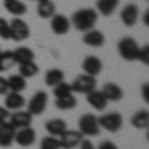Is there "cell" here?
Here are the masks:
<instances>
[{"label":"cell","mask_w":149,"mask_h":149,"mask_svg":"<svg viewBox=\"0 0 149 149\" xmlns=\"http://www.w3.org/2000/svg\"><path fill=\"white\" fill-rule=\"evenodd\" d=\"M34 2H42V0H34Z\"/></svg>","instance_id":"obj_40"},{"label":"cell","mask_w":149,"mask_h":149,"mask_svg":"<svg viewBox=\"0 0 149 149\" xmlns=\"http://www.w3.org/2000/svg\"><path fill=\"white\" fill-rule=\"evenodd\" d=\"M78 131H80L84 137H95V135H100V131H102V127L97 123V117L93 113H86L80 117V123H78Z\"/></svg>","instance_id":"obj_2"},{"label":"cell","mask_w":149,"mask_h":149,"mask_svg":"<svg viewBox=\"0 0 149 149\" xmlns=\"http://www.w3.org/2000/svg\"><path fill=\"white\" fill-rule=\"evenodd\" d=\"M56 14V4L52 0H42L38 2V16L40 18H52Z\"/></svg>","instance_id":"obj_26"},{"label":"cell","mask_w":149,"mask_h":149,"mask_svg":"<svg viewBox=\"0 0 149 149\" xmlns=\"http://www.w3.org/2000/svg\"><path fill=\"white\" fill-rule=\"evenodd\" d=\"M78 105V100L74 97V93L70 95H62V97H56V107L62 109V111H68V109H74Z\"/></svg>","instance_id":"obj_27"},{"label":"cell","mask_w":149,"mask_h":149,"mask_svg":"<svg viewBox=\"0 0 149 149\" xmlns=\"http://www.w3.org/2000/svg\"><path fill=\"white\" fill-rule=\"evenodd\" d=\"M119 16H121V22L125 24L127 28L135 26V24H137V18H139V8H137V4H125Z\"/></svg>","instance_id":"obj_12"},{"label":"cell","mask_w":149,"mask_h":149,"mask_svg":"<svg viewBox=\"0 0 149 149\" xmlns=\"http://www.w3.org/2000/svg\"><path fill=\"white\" fill-rule=\"evenodd\" d=\"M12 66H14L12 54H10V52H2V54H0V74L6 72V70H10Z\"/></svg>","instance_id":"obj_29"},{"label":"cell","mask_w":149,"mask_h":149,"mask_svg":"<svg viewBox=\"0 0 149 149\" xmlns=\"http://www.w3.org/2000/svg\"><path fill=\"white\" fill-rule=\"evenodd\" d=\"M8 115H10V111L4 107V105H0V123H4V121H8Z\"/></svg>","instance_id":"obj_34"},{"label":"cell","mask_w":149,"mask_h":149,"mask_svg":"<svg viewBox=\"0 0 149 149\" xmlns=\"http://www.w3.org/2000/svg\"><path fill=\"white\" fill-rule=\"evenodd\" d=\"M0 54H2V50H0Z\"/></svg>","instance_id":"obj_41"},{"label":"cell","mask_w":149,"mask_h":149,"mask_svg":"<svg viewBox=\"0 0 149 149\" xmlns=\"http://www.w3.org/2000/svg\"><path fill=\"white\" fill-rule=\"evenodd\" d=\"M10 54H12L14 64H26V62H32V60H34V50H30V48H26V46L16 48Z\"/></svg>","instance_id":"obj_19"},{"label":"cell","mask_w":149,"mask_h":149,"mask_svg":"<svg viewBox=\"0 0 149 149\" xmlns=\"http://www.w3.org/2000/svg\"><path fill=\"white\" fill-rule=\"evenodd\" d=\"M103 68V64H102V60L97 56H88L86 60H84V64H81V70H84V74H88V76H97L100 72H102Z\"/></svg>","instance_id":"obj_14"},{"label":"cell","mask_w":149,"mask_h":149,"mask_svg":"<svg viewBox=\"0 0 149 149\" xmlns=\"http://www.w3.org/2000/svg\"><path fill=\"white\" fill-rule=\"evenodd\" d=\"M0 38L10 40V24L6 22L4 18H0Z\"/></svg>","instance_id":"obj_32"},{"label":"cell","mask_w":149,"mask_h":149,"mask_svg":"<svg viewBox=\"0 0 149 149\" xmlns=\"http://www.w3.org/2000/svg\"><path fill=\"white\" fill-rule=\"evenodd\" d=\"M6 84H8V92L22 93L26 90V80H24L20 74H12L10 78H6Z\"/></svg>","instance_id":"obj_22"},{"label":"cell","mask_w":149,"mask_h":149,"mask_svg":"<svg viewBox=\"0 0 149 149\" xmlns=\"http://www.w3.org/2000/svg\"><path fill=\"white\" fill-rule=\"evenodd\" d=\"M88 95V103L92 105L93 109H97V111H103L105 107H107V97L102 93V90H93V92L86 93Z\"/></svg>","instance_id":"obj_16"},{"label":"cell","mask_w":149,"mask_h":149,"mask_svg":"<svg viewBox=\"0 0 149 149\" xmlns=\"http://www.w3.org/2000/svg\"><path fill=\"white\" fill-rule=\"evenodd\" d=\"M141 95H143V100H145V102L149 100V86H147V84H143V86H141Z\"/></svg>","instance_id":"obj_38"},{"label":"cell","mask_w":149,"mask_h":149,"mask_svg":"<svg viewBox=\"0 0 149 149\" xmlns=\"http://www.w3.org/2000/svg\"><path fill=\"white\" fill-rule=\"evenodd\" d=\"M97 22V12L93 8H81V10H76L70 24L76 28V30H81V32H88L92 30L93 26Z\"/></svg>","instance_id":"obj_1"},{"label":"cell","mask_w":149,"mask_h":149,"mask_svg":"<svg viewBox=\"0 0 149 149\" xmlns=\"http://www.w3.org/2000/svg\"><path fill=\"white\" fill-rule=\"evenodd\" d=\"M97 149H117V145H115L113 141H103V143H100Z\"/></svg>","instance_id":"obj_37"},{"label":"cell","mask_w":149,"mask_h":149,"mask_svg":"<svg viewBox=\"0 0 149 149\" xmlns=\"http://www.w3.org/2000/svg\"><path fill=\"white\" fill-rule=\"evenodd\" d=\"M14 141L20 145V147H30L36 141V131L30 127H22V129H16L14 131Z\"/></svg>","instance_id":"obj_11"},{"label":"cell","mask_w":149,"mask_h":149,"mask_svg":"<svg viewBox=\"0 0 149 149\" xmlns=\"http://www.w3.org/2000/svg\"><path fill=\"white\" fill-rule=\"evenodd\" d=\"M8 93V84H6V78L0 76V95H6Z\"/></svg>","instance_id":"obj_35"},{"label":"cell","mask_w":149,"mask_h":149,"mask_svg":"<svg viewBox=\"0 0 149 149\" xmlns=\"http://www.w3.org/2000/svg\"><path fill=\"white\" fill-rule=\"evenodd\" d=\"M40 149H60V141H58V137L46 135V137L40 141Z\"/></svg>","instance_id":"obj_31"},{"label":"cell","mask_w":149,"mask_h":149,"mask_svg":"<svg viewBox=\"0 0 149 149\" xmlns=\"http://www.w3.org/2000/svg\"><path fill=\"white\" fill-rule=\"evenodd\" d=\"M32 117H34V115H30L28 111L18 109V111H12V113L8 115V123H10L14 129H22V127L32 125Z\"/></svg>","instance_id":"obj_9"},{"label":"cell","mask_w":149,"mask_h":149,"mask_svg":"<svg viewBox=\"0 0 149 149\" xmlns=\"http://www.w3.org/2000/svg\"><path fill=\"white\" fill-rule=\"evenodd\" d=\"M44 81H46V86H50V88H54L56 84H60V81H64V72L58 68H52L46 72V76H44Z\"/></svg>","instance_id":"obj_28"},{"label":"cell","mask_w":149,"mask_h":149,"mask_svg":"<svg viewBox=\"0 0 149 149\" xmlns=\"http://www.w3.org/2000/svg\"><path fill=\"white\" fill-rule=\"evenodd\" d=\"M81 139H84V135H81L80 131H76V129H66V131L58 137L60 149H76L81 143Z\"/></svg>","instance_id":"obj_7"},{"label":"cell","mask_w":149,"mask_h":149,"mask_svg":"<svg viewBox=\"0 0 149 149\" xmlns=\"http://www.w3.org/2000/svg\"><path fill=\"white\" fill-rule=\"evenodd\" d=\"M97 123H100L102 129H107V131L115 133V131H119L121 125H123V117L117 113V111H109V113H103L102 117H97Z\"/></svg>","instance_id":"obj_3"},{"label":"cell","mask_w":149,"mask_h":149,"mask_svg":"<svg viewBox=\"0 0 149 149\" xmlns=\"http://www.w3.org/2000/svg\"><path fill=\"white\" fill-rule=\"evenodd\" d=\"M24 105H26V100H24L22 93H16V92L6 93V103H4V107H6L8 111H18V109H22Z\"/></svg>","instance_id":"obj_15"},{"label":"cell","mask_w":149,"mask_h":149,"mask_svg":"<svg viewBox=\"0 0 149 149\" xmlns=\"http://www.w3.org/2000/svg\"><path fill=\"white\" fill-rule=\"evenodd\" d=\"M14 131L16 129L8 121L0 123V147H10L12 143H14Z\"/></svg>","instance_id":"obj_17"},{"label":"cell","mask_w":149,"mask_h":149,"mask_svg":"<svg viewBox=\"0 0 149 149\" xmlns=\"http://www.w3.org/2000/svg\"><path fill=\"white\" fill-rule=\"evenodd\" d=\"M18 74L22 76L24 80H28V78H36L38 74H40V68H38V64H36L34 60L32 62H26V64H18Z\"/></svg>","instance_id":"obj_24"},{"label":"cell","mask_w":149,"mask_h":149,"mask_svg":"<svg viewBox=\"0 0 149 149\" xmlns=\"http://www.w3.org/2000/svg\"><path fill=\"white\" fill-rule=\"evenodd\" d=\"M78 147H80V149H95V145H93L90 139H81V143L78 145Z\"/></svg>","instance_id":"obj_36"},{"label":"cell","mask_w":149,"mask_h":149,"mask_svg":"<svg viewBox=\"0 0 149 149\" xmlns=\"http://www.w3.org/2000/svg\"><path fill=\"white\" fill-rule=\"evenodd\" d=\"M84 44L90 46V48H102L103 44H105V36H103V32L92 28V30H88V32L84 34Z\"/></svg>","instance_id":"obj_13"},{"label":"cell","mask_w":149,"mask_h":149,"mask_svg":"<svg viewBox=\"0 0 149 149\" xmlns=\"http://www.w3.org/2000/svg\"><path fill=\"white\" fill-rule=\"evenodd\" d=\"M4 8H6V12H10L14 18L24 16V14L28 12L26 4H24V2H20V0H4Z\"/></svg>","instance_id":"obj_21"},{"label":"cell","mask_w":149,"mask_h":149,"mask_svg":"<svg viewBox=\"0 0 149 149\" xmlns=\"http://www.w3.org/2000/svg\"><path fill=\"white\" fill-rule=\"evenodd\" d=\"M117 50H119V56L127 60V62H133L137 60V50H139V44L133 40V38H121L119 44H117Z\"/></svg>","instance_id":"obj_4"},{"label":"cell","mask_w":149,"mask_h":149,"mask_svg":"<svg viewBox=\"0 0 149 149\" xmlns=\"http://www.w3.org/2000/svg\"><path fill=\"white\" fill-rule=\"evenodd\" d=\"M102 93L107 97V102H119V100L123 97V90H121L117 84H113V81H107V84L103 86Z\"/></svg>","instance_id":"obj_18"},{"label":"cell","mask_w":149,"mask_h":149,"mask_svg":"<svg viewBox=\"0 0 149 149\" xmlns=\"http://www.w3.org/2000/svg\"><path fill=\"white\" fill-rule=\"evenodd\" d=\"M137 60L143 64H149V46H143L137 50Z\"/></svg>","instance_id":"obj_33"},{"label":"cell","mask_w":149,"mask_h":149,"mask_svg":"<svg viewBox=\"0 0 149 149\" xmlns=\"http://www.w3.org/2000/svg\"><path fill=\"white\" fill-rule=\"evenodd\" d=\"M70 93H74V92H72V86H70V84H66V81H60V84H56V86H54V95H56V97L70 95Z\"/></svg>","instance_id":"obj_30"},{"label":"cell","mask_w":149,"mask_h":149,"mask_svg":"<svg viewBox=\"0 0 149 149\" xmlns=\"http://www.w3.org/2000/svg\"><path fill=\"white\" fill-rule=\"evenodd\" d=\"M48 107V95L46 92H36L32 97H30V102H28V113L30 115H40L44 113Z\"/></svg>","instance_id":"obj_8"},{"label":"cell","mask_w":149,"mask_h":149,"mask_svg":"<svg viewBox=\"0 0 149 149\" xmlns=\"http://www.w3.org/2000/svg\"><path fill=\"white\" fill-rule=\"evenodd\" d=\"M119 6V0H97V14L102 16H111Z\"/></svg>","instance_id":"obj_23"},{"label":"cell","mask_w":149,"mask_h":149,"mask_svg":"<svg viewBox=\"0 0 149 149\" xmlns=\"http://www.w3.org/2000/svg\"><path fill=\"white\" fill-rule=\"evenodd\" d=\"M10 24V40H16V42H24L30 38V26L24 22L22 18H14Z\"/></svg>","instance_id":"obj_5"},{"label":"cell","mask_w":149,"mask_h":149,"mask_svg":"<svg viewBox=\"0 0 149 149\" xmlns=\"http://www.w3.org/2000/svg\"><path fill=\"white\" fill-rule=\"evenodd\" d=\"M66 129H68V123L64 119H50V121H46V131L52 137H60Z\"/></svg>","instance_id":"obj_20"},{"label":"cell","mask_w":149,"mask_h":149,"mask_svg":"<svg viewBox=\"0 0 149 149\" xmlns=\"http://www.w3.org/2000/svg\"><path fill=\"white\" fill-rule=\"evenodd\" d=\"M131 125L135 127V129H147L149 127V111L147 109H139L137 113H133Z\"/></svg>","instance_id":"obj_25"},{"label":"cell","mask_w":149,"mask_h":149,"mask_svg":"<svg viewBox=\"0 0 149 149\" xmlns=\"http://www.w3.org/2000/svg\"><path fill=\"white\" fill-rule=\"evenodd\" d=\"M50 20H52V22H50V26H52V32H54V34H58V36L68 34L70 28H72L70 18H68V16H64V14H54Z\"/></svg>","instance_id":"obj_10"},{"label":"cell","mask_w":149,"mask_h":149,"mask_svg":"<svg viewBox=\"0 0 149 149\" xmlns=\"http://www.w3.org/2000/svg\"><path fill=\"white\" fill-rule=\"evenodd\" d=\"M72 86V92H78V93H90L95 90V78L93 76H88V74H80Z\"/></svg>","instance_id":"obj_6"},{"label":"cell","mask_w":149,"mask_h":149,"mask_svg":"<svg viewBox=\"0 0 149 149\" xmlns=\"http://www.w3.org/2000/svg\"><path fill=\"white\" fill-rule=\"evenodd\" d=\"M143 22L149 24V12H143Z\"/></svg>","instance_id":"obj_39"}]
</instances>
